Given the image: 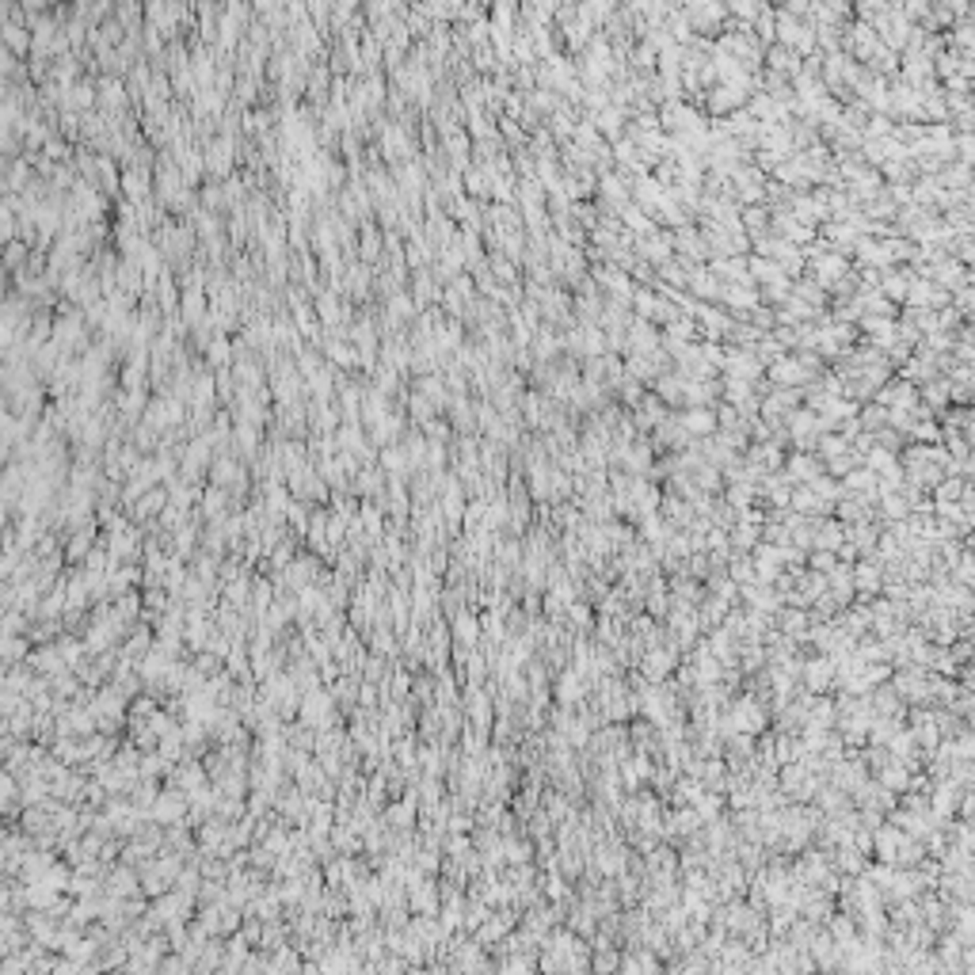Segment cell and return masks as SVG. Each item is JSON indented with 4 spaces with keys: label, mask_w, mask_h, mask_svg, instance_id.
I'll list each match as a JSON object with an SVG mask.
<instances>
[{
    "label": "cell",
    "mask_w": 975,
    "mask_h": 975,
    "mask_svg": "<svg viewBox=\"0 0 975 975\" xmlns=\"http://www.w3.org/2000/svg\"><path fill=\"white\" fill-rule=\"evenodd\" d=\"M960 305L975 309V286H964V290H960Z\"/></svg>",
    "instance_id": "obj_3"
},
{
    "label": "cell",
    "mask_w": 975,
    "mask_h": 975,
    "mask_svg": "<svg viewBox=\"0 0 975 975\" xmlns=\"http://www.w3.org/2000/svg\"><path fill=\"white\" fill-rule=\"evenodd\" d=\"M682 427H686V431H690V435H709L712 427H716V415H712V412H705V408H701V412L694 408V412H686V415H682Z\"/></svg>",
    "instance_id": "obj_1"
},
{
    "label": "cell",
    "mask_w": 975,
    "mask_h": 975,
    "mask_svg": "<svg viewBox=\"0 0 975 975\" xmlns=\"http://www.w3.org/2000/svg\"><path fill=\"white\" fill-rule=\"evenodd\" d=\"M788 472H793V477H815V472H820V462H812V457H793Z\"/></svg>",
    "instance_id": "obj_2"
}]
</instances>
